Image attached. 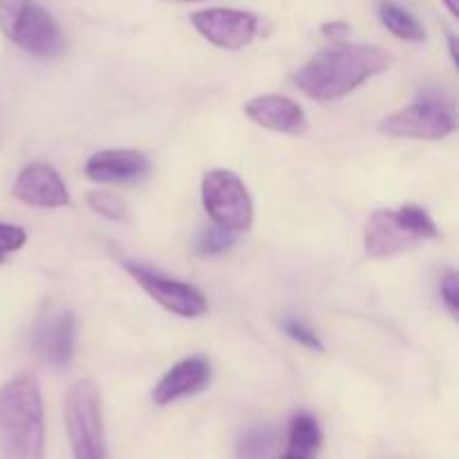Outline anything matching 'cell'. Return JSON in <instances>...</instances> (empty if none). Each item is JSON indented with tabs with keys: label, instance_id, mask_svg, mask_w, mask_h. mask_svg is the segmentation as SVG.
Segmentation results:
<instances>
[{
	"label": "cell",
	"instance_id": "cell-1",
	"mask_svg": "<svg viewBox=\"0 0 459 459\" xmlns=\"http://www.w3.org/2000/svg\"><path fill=\"white\" fill-rule=\"evenodd\" d=\"M393 58L372 45L336 43L314 54L294 76L296 88L316 101H332L350 94L377 74H384Z\"/></svg>",
	"mask_w": 459,
	"mask_h": 459
},
{
	"label": "cell",
	"instance_id": "cell-2",
	"mask_svg": "<svg viewBox=\"0 0 459 459\" xmlns=\"http://www.w3.org/2000/svg\"><path fill=\"white\" fill-rule=\"evenodd\" d=\"M0 459H45L43 399L31 372L0 388Z\"/></svg>",
	"mask_w": 459,
	"mask_h": 459
},
{
	"label": "cell",
	"instance_id": "cell-3",
	"mask_svg": "<svg viewBox=\"0 0 459 459\" xmlns=\"http://www.w3.org/2000/svg\"><path fill=\"white\" fill-rule=\"evenodd\" d=\"M0 31L39 58H58L65 52L63 30L39 0H0Z\"/></svg>",
	"mask_w": 459,
	"mask_h": 459
},
{
	"label": "cell",
	"instance_id": "cell-4",
	"mask_svg": "<svg viewBox=\"0 0 459 459\" xmlns=\"http://www.w3.org/2000/svg\"><path fill=\"white\" fill-rule=\"evenodd\" d=\"M65 424L72 459H108L101 397L92 381H79L65 399Z\"/></svg>",
	"mask_w": 459,
	"mask_h": 459
},
{
	"label": "cell",
	"instance_id": "cell-5",
	"mask_svg": "<svg viewBox=\"0 0 459 459\" xmlns=\"http://www.w3.org/2000/svg\"><path fill=\"white\" fill-rule=\"evenodd\" d=\"M381 133L406 139H444L457 128L455 108L451 99L437 90L421 92L411 106L393 112L381 121Z\"/></svg>",
	"mask_w": 459,
	"mask_h": 459
},
{
	"label": "cell",
	"instance_id": "cell-6",
	"mask_svg": "<svg viewBox=\"0 0 459 459\" xmlns=\"http://www.w3.org/2000/svg\"><path fill=\"white\" fill-rule=\"evenodd\" d=\"M202 204L215 227L227 231H247L254 222V202L249 191L231 170L213 169L202 178Z\"/></svg>",
	"mask_w": 459,
	"mask_h": 459
},
{
	"label": "cell",
	"instance_id": "cell-7",
	"mask_svg": "<svg viewBox=\"0 0 459 459\" xmlns=\"http://www.w3.org/2000/svg\"><path fill=\"white\" fill-rule=\"evenodd\" d=\"M124 269L151 299H155L169 312L184 318H200L209 312V303L197 287L175 281V278L164 276V273L155 272L146 264L130 263V260H124Z\"/></svg>",
	"mask_w": 459,
	"mask_h": 459
},
{
	"label": "cell",
	"instance_id": "cell-8",
	"mask_svg": "<svg viewBox=\"0 0 459 459\" xmlns=\"http://www.w3.org/2000/svg\"><path fill=\"white\" fill-rule=\"evenodd\" d=\"M76 318L65 307H48L31 332V350L43 366L65 368L74 357Z\"/></svg>",
	"mask_w": 459,
	"mask_h": 459
},
{
	"label": "cell",
	"instance_id": "cell-9",
	"mask_svg": "<svg viewBox=\"0 0 459 459\" xmlns=\"http://www.w3.org/2000/svg\"><path fill=\"white\" fill-rule=\"evenodd\" d=\"M193 27L222 49H242L258 34V16L240 9H202L191 16Z\"/></svg>",
	"mask_w": 459,
	"mask_h": 459
},
{
	"label": "cell",
	"instance_id": "cell-10",
	"mask_svg": "<svg viewBox=\"0 0 459 459\" xmlns=\"http://www.w3.org/2000/svg\"><path fill=\"white\" fill-rule=\"evenodd\" d=\"M13 197L36 209H61L70 204V193L58 170L45 161L25 166L12 188Z\"/></svg>",
	"mask_w": 459,
	"mask_h": 459
},
{
	"label": "cell",
	"instance_id": "cell-11",
	"mask_svg": "<svg viewBox=\"0 0 459 459\" xmlns=\"http://www.w3.org/2000/svg\"><path fill=\"white\" fill-rule=\"evenodd\" d=\"M421 242L406 222L402 220L399 211L381 209L370 215L366 224V254L370 258L381 260L397 255L402 251L412 249V247Z\"/></svg>",
	"mask_w": 459,
	"mask_h": 459
},
{
	"label": "cell",
	"instance_id": "cell-12",
	"mask_svg": "<svg viewBox=\"0 0 459 459\" xmlns=\"http://www.w3.org/2000/svg\"><path fill=\"white\" fill-rule=\"evenodd\" d=\"M245 115L254 124L282 134H300L307 128L305 110L285 94H263L245 103Z\"/></svg>",
	"mask_w": 459,
	"mask_h": 459
},
{
	"label": "cell",
	"instance_id": "cell-13",
	"mask_svg": "<svg viewBox=\"0 0 459 459\" xmlns=\"http://www.w3.org/2000/svg\"><path fill=\"white\" fill-rule=\"evenodd\" d=\"M211 384V363L204 357H188L175 363L152 390L157 406H169L178 399L193 397Z\"/></svg>",
	"mask_w": 459,
	"mask_h": 459
},
{
	"label": "cell",
	"instance_id": "cell-14",
	"mask_svg": "<svg viewBox=\"0 0 459 459\" xmlns=\"http://www.w3.org/2000/svg\"><path fill=\"white\" fill-rule=\"evenodd\" d=\"M151 161L143 152L128 148H112V151L94 152L85 164V175L92 182L101 184H130L146 178Z\"/></svg>",
	"mask_w": 459,
	"mask_h": 459
},
{
	"label": "cell",
	"instance_id": "cell-15",
	"mask_svg": "<svg viewBox=\"0 0 459 459\" xmlns=\"http://www.w3.org/2000/svg\"><path fill=\"white\" fill-rule=\"evenodd\" d=\"M323 433L316 417L309 412H296L287 430V448L281 459H316Z\"/></svg>",
	"mask_w": 459,
	"mask_h": 459
},
{
	"label": "cell",
	"instance_id": "cell-16",
	"mask_svg": "<svg viewBox=\"0 0 459 459\" xmlns=\"http://www.w3.org/2000/svg\"><path fill=\"white\" fill-rule=\"evenodd\" d=\"M379 18L388 31H393L397 39L402 40H412V43H421L426 40V30L411 12H406L403 7H399L393 0H381L379 3Z\"/></svg>",
	"mask_w": 459,
	"mask_h": 459
},
{
	"label": "cell",
	"instance_id": "cell-17",
	"mask_svg": "<svg viewBox=\"0 0 459 459\" xmlns=\"http://www.w3.org/2000/svg\"><path fill=\"white\" fill-rule=\"evenodd\" d=\"M238 459H276V430L254 426L238 442Z\"/></svg>",
	"mask_w": 459,
	"mask_h": 459
},
{
	"label": "cell",
	"instance_id": "cell-18",
	"mask_svg": "<svg viewBox=\"0 0 459 459\" xmlns=\"http://www.w3.org/2000/svg\"><path fill=\"white\" fill-rule=\"evenodd\" d=\"M399 215H402V220L406 222V227L411 229V231L415 233L420 240H433V238L439 236L437 224L433 222V218H430V215L426 213L421 206L403 204L402 209H399Z\"/></svg>",
	"mask_w": 459,
	"mask_h": 459
},
{
	"label": "cell",
	"instance_id": "cell-19",
	"mask_svg": "<svg viewBox=\"0 0 459 459\" xmlns=\"http://www.w3.org/2000/svg\"><path fill=\"white\" fill-rule=\"evenodd\" d=\"M233 245V231H227L222 227H213L206 229L204 233L197 240V254L202 255H215L227 251L229 247Z\"/></svg>",
	"mask_w": 459,
	"mask_h": 459
},
{
	"label": "cell",
	"instance_id": "cell-20",
	"mask_svg": "<svg viewBox=\"0 0 459 459\" xmlns=\"http://www.w3.org/2000/svg\"><path fill=\"white\" fill-rule=\"evenodd\" d=\"M88 204L92 206V211L101 213L103 218L115 220V222L117 220H124L126 211H128L126 202L121 200V197L112 195V193H90Z\"/></svg>",
	"mask_w": 459,
	"mask_h": 459
},
{
	"label": "cell",
	"instance_id": "cell-21",
	"mask_svg": "<svg viewBox=\"0 0 459 459\" xmlns=\"http://www.w3.org/2000/svg\"><path fill=\"white\" fill-rule=\"evenodd\" d=\"M282 327H285L287 336H291L296 343L305 345L307 350H314V352H323V350H325L316 332H314L309 325H305L303 321H299V318H287V321L282 323Z\"/></svg>",
	"mask_w": 459,
	"mask_h": 459
},
{
	"label": "cell",
	"instance_id": "cell-22",
	"mask_svg": "<svg viewBox=\"0 0 459 459\" xmlns=\"http://www.w3.org/2000/svg\"><path fill=\"white\" fill-rule=\"evenodd\" d=\"M25 242H27L25 229L18 227V224L0 222V255L18 251Z\"/></svg>",
	"mask_w": 459,
	"mask_h": 459
},
{
	"label": "cell",
	"instance_id": "cell-23",
	"mask_svg": "<svg viewBox=\"0 0 459 459\" xmlns=\"http://www.w3.org/2000/svg\"><path fill=\"white\" fill-rule=\"evenodd\" d=\"M439 294H442L444 305L448 307V312L453 316L459 314V276L457 272H446L442 278V285H439Z\"/></svg>",
	"mask_w": 459,
	"mask_h": 459
},
{
	"label": "cell",
	"instance_id": "cell-24",
	"mask_svg": "<svg viewBox=\"0 0 459 459\" xmlns=\"http://www.w3.org/2000/svg\"><path fill=\"white\" fill-rule=\"evenodd\" d=\"M350 31V25L348 22H325L323 25V34L327 36V39H334V40H343L345 36H348Z\"/></svg>",
	"mask_w": 459,
	"mask_h": 459
},
{
	"label": "cell",
	"instance_id": "cell-25",
	"mask_svg": "<svg viewBox=\"0 0 459 459\" xmlns=\"http://www.w3.org/2000/svg\"><path fill=\"white\" fill-rule=\"evenodd\" d=\"M444 4L448 7V12H451V16H459V7H457V0H444Z\"/></svg>",
	"mask_w": 459,
	"mask_h": 459
},
{
	"label": "cell",
	"instance_id": "cell-26",
	"mask_svg": "<svg viewBox=\"0 0 459 459\" xmlns=\"http://www.w3.org/2000/svg\"><path fill=\"white\" fill-rule=\"evenodd\" d=\"M448 43H451V54H453V61H457V43H455V36L448 34Z\"/></svg>",
	"mask_w": 459,
	"mask_h": 459
},
{
	"label": "cell",
	"instance_id": "cell-27",
	"mask_svg": "<svg viewBox=\"0 0 459 459\" xmlns=\"http://www.w3.org/2000/svg\"><path fill=\"white\" fill-rule=\"evenodd\" d=\"M161 3H200V0H161Z\"/></svg>",
	"mask_w": 459,
	"mask_h": 459
},
{
	"label": "cell",
	"instance_id": "cell-28",
	"mask_svg": "<svg viewBox=\"0 0 459 459\" xmlns=\"http://www.w3.org/2000/svg\"><path fill=\"white\" fill-rule=\"evenodd\" d=\"M3 258H4V255H0V263H3Z\"/></svg>",
	"mask_w": 459,
	"mask_h": 459
}]
</instances>
